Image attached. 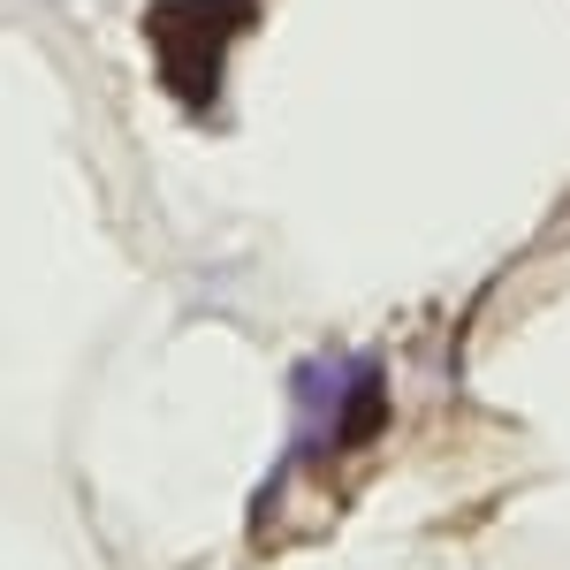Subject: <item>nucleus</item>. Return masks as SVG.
<instances>
[{
	"mask_svg": "<svg viewBox=\"0 0 570 570\" xmlns=\"http://www.w3.org/2000/svg\"><path fill=\"white\" fill-rule=\"evenodd\" d=\"M252 23V0H160L153 8V46H160V69L168 85L206 107L220 85V46Z\"/></svg>",
	"mask_w": 570,
	"mask_h": 570,
	"instance_id": "1",
	"label": "nucleus"
},
{
	"mask_svg": "<svg viewBox=\"0 0 570 570\" xmlns=\"http://www.w3.org/2000/svg\"><path fill=\"white\" fill-rule=\"evenodd\" d=\"M365 434H381V381H365L351 395V419H343V441H365Z\"/></svg>",
	"mask_w": 570,
	"mask_h": 570,
	"instance_id": "2",
	"label": "nucleus"
}]
</instances>
